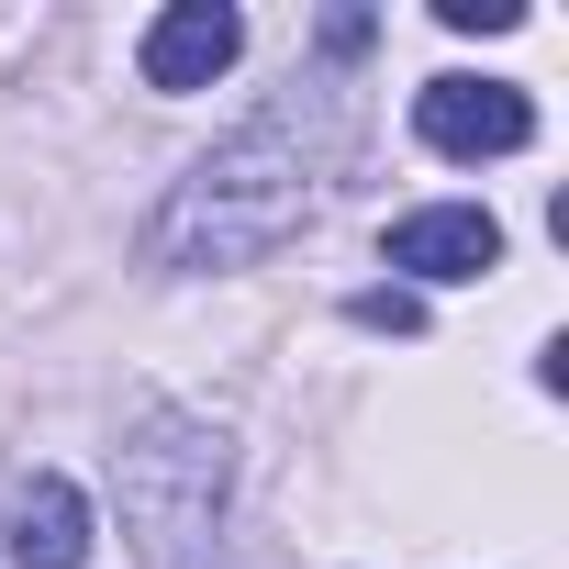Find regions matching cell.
Listing matches in <instances>:
<instances>
[{
	"label": "cell",
	"instance_id": "obj_1",
	"mask_svg": "<svg viewBox=\"0 0 569 569\" xmlns=\"http://www.w3.org/2000/svg\"><path fill=\"white\" fill-rule=\"evenodd\" d=\"M336 157H347V90L336 79H291L268 112H246L179 179V201L157 212V257L168 268H246L268 246H291L302 212L325 201Z\"/></svg>",
	"mask_w": 569,
	"mask_h": 569
},
{
	"label": "cell",
	"instance_id": "obj_3",
	"mask_svg": "<svg viewBox=\"0 0 569 569\" xmlns=\"http://www.w3.org/2000/svg\"><path fill=\"white\" fill-rule=\"evenodd\" d=\"M413 123H425L436 157H513L536 134V101L513 79H425L413 90Z\"/></svg>",
	"mask_w": 569,
	"mask_h": 569
},
{
	"label": "cell",
	"instance_id": "obj_8",
	"mask_svg": "<svg viewBox=\"0 0 569 569\" xmlns=\"http://www.w3.org/2000/svg\"><path fill=\"white\" fill-rule=\"evenodd\" d=\"M358 325H380V336H413V325H425V302H413V291H358Z\"/></svg>",
	"mask_w": 569,
	"mask_h": 569
},
{
	"label": "cell",
	"instance_id": "obj_2",
	"mask_svg": "<svg viewBox=\"0 0 569 569\" xmlns=\"http://www.w3.org/2000/svg\"><path fill=\"white\" fill-rule=\"evenodd\" d=\"M212 513H223V436L201 413H157L123 447V525H134L146 569H201Z\"/></svg>",
	"mask_w": 569,
	"mask_h": 569
},
{
	"label": "cell",
	"instance_id": "obj_4",
	"mask_svg": "<svg viewBox=\"0 0 569 569\" xmlns=\"http://www.w3.org/2000/svg\"><path fill=\"white\" fill-rule=\"evenodd\" d=\"M234 46H246V23L223 12V0H168V12L146 23V90H212L223 68H234Z\"/></svg>",
	"mask_w": 569,
	"mask_h": 569
},
{
	"label": "cell",
	"instance_id": "obj_6",
	"mask_svg": "<svg viewBox=\"0 0 569 569\" xmlns=\"http://www.w3.org/2000/svg\"><path fill=\"white\" fill-rule=\"evenodd\" d=\"M12 569H90V502H79V480L34 469L12 491Z\"/></svg>",
	"mask_w": 569,
	"mask_h": 569
},
{
	"label": "cell",
	"instance_id": "obj_7",
	"mask_svg": "<svg viewBox=\"0 0 569 569\" xmlns=\"http://www.w3.org/2000/svg\"><path fill=\"white\" fill-rule=\"evenodd\" d=\"M436 23L447 34H513L525 12H513V0H436Z\"/></svg>",
	"mask_w": 569,
	"mask_h": 569
},
{
	"label": "cell",
	"instance_id": "obj_5",
	"mask_svg": "<svg viewBox=\"0 0 569 569\" xmlns=\"http://www.w3.org/2000/svg\"><path fill=\"white\" fill-rule=\"evenodd\" d=\"M391 268H413V279H480V268H502V223L469 212V201L402 212V223H391Z\"/></svg>",
	"mask_w": 569,
	"mask_h": 569
}]
</instances>
